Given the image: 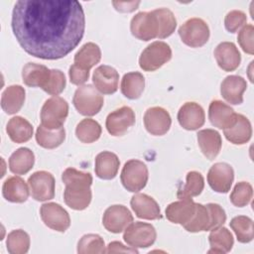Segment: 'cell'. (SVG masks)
Here are the masks:
<instances>
[{
	"mask_svg": "<svg viewBox=\"0 0 254 254\" xmlns=\"http://www.w3.org/2000/svg\"><path fill=\"white\" fill-rule=\"evenodd\" d=\"M85 18L73 0H20L12 12V30L23 50L43 60H58L81 41Z\"/></svg>",
	"mask_w": 254,
	"mask_h": 254,
	"instance_id": "obj_1",
	"label": "cell"
},
{
	"mask_svg": "<svg viewBox=\"0 0 254 254\" xmlns=\"http://www.w3.org/2000/svg\"><path fill=\"white\" fill-rule=\"evenodd\" d=\"M72 103L81 115L93 116L101 110L104 99L95 86L84 84L75 90Z\"/></svg>",
	"mask_w": 254,
	"mask_h": 254,
	"instance_id": "obj_2",
	"label": "cell"
},
{
	"mask_svg": "<svg viewBox=\"0 0 254 254\" xmlns=\"http://www.w3.org/2000/svg\"><path fill=\"white\" fill-rule=\"evenodd\" d=\"M67 114V102L64 98L55 95L46 100L41 109L42 125L49 129H59L63 127Z\"/></svg>",
	"mask_w": 254,
	"mask_h": 254,
	"instance_id": "obj_3",
	"label": "cell"
},
{
	"mask_svg": "<svg viewBox=\"0 0 254 254\" xmlns=\"http://www.w3.org/2000/svg\"><path fill=\"white\" fill-rule=\"evenodd\" d=\"M172 58L170 46L162 41H156L145 48L139 58V65L145 71H154L168 63Z\"/></svg>",
	"mask_w": 254,
	"mask_h": 254,
	"instance_id": "obj_4",
	"label": "cell"
},
{
	"mask_svg": "<svg viewBox=\"0 0 254 254\" xmlns=\"http://www.w3.org/2000/svg\"><path fill=\"white\" fill-rule=\"evenodd\" d=\"M149 178L147 166L139 160H129L125 163L121 172V183L123 187L131 191L138 192L145 188Z\"/></svg>",
	"mask_w": 254,
	"mask_h": 254,
	"instance_id": "obj_5",
	"label": "cell"
},
{
	"mask_svg": "<svg viewBox=\"0 0 254 254\" xmlns=\"http://www.w3.org/2000/svg\"><path fill=\"white\" fill-rule=\"evenodd\" d=\"M92 181H71L65 183L64 192V202L74 210L85 209L92 197L90 186Z\"/></svg>",
	"mask_w": 254,
	"mask_h": 254,
	"instance_id": "obj_6",
	"label": "cell"
},
{
	"mask_svg": "<svg viewBox=\"0 0 254 254\" xmlns=\"http://www.w3.org/2000/svg\"><path fill=\"white\" fill-rule=\"evenodd\" d=\"M179 35L187 46L199 48L206 44L209 39V28L206 22L200 18L187 20L179 29Z\"/></svg>",
	"mask_w": 254,
	"mask_h": 254,
	"instance_id": "obj_7",
	"label": "cell"
},
{
	"mask_svg": "<svg viewBox=\"0 0 254 254\" xmlns=\"http://www.w3.org/2000/svg\"><path fill=\"white\" fill-rule=\"evenodd\" d=\"M157 237L155 227L146 222L137 221L131 223L124 231V241L134 248H147L151 246Z\"/></svg>",
	"mask_w": 254,
	"mask_h": 254,
	"instance_id": "obj_8",
	"label": "cell"
},
{
	"mask_svg": "<svg viewBox=\"0 0 254 254\" xmlns=\"http://www.w3.org/2000/svg\"><path fill=\"white\" fill-rule=\"evenodd\" d=\"M30 191L38 201H46L55 196V178L46 171H38L32 174L28 179Z\"/></svg>",
	"mask_w": 254,
	"mask_h": 254,
	"instance_id": "obj_9",
	"label": "cell"
},
{
	"mask_svg": "<svg viewBox=\"0 0 254 254\" xmlns=\"http://www.w3.org/2000/svg\"><path fill=\"white\" fill-rule=\"evenodd\" d=\"M40 214L43 222L56 231L64 232L70 225V218L67 211L59 203H44L41 206Z\"/></svg>",
	"mask_w": 254,
	"mask_h": 254,
	"instance_id": "obj_10",
	"label": "cell"
},
{
	"mask_svg": "<svg viewBox=\"0 0 254 254\" xmlns=\"http://www.w3.org/2000/svg\"><path fill=\"white\" fill-rule=\"evenodd\" d=\"M132 35L142 41H150L158 36V23L154 11L139 12L131 20Z\"/></svg>",
	"mask_w": 254,
	"mask_h": 254,
	"instance_id": "obj_11",
	"label": "cell"
},
{
	"mask_svg": "<svg viewBox=\"0 0 254 254\" xmlns=\"http://www.w3.org/2000/svg\"><path fill=\"white\" fill-rule=\"evenodd\" d=\"M133 222V215L130 210L122 204L109 206L103 214L102 224L112 233H120Z\"/></svg>",
	"mask_w": 254,
	"mask_h": 254,
	"instance_id": "obj_12",
	"label": "cell"
},
{
	"mask_svg": "<svg viewBox=\"0 0 254 254\" xmlns=\"http://www.w3.org/2000/svg\"><path fill=\"white\" fill-rule=\"evenodd\" d=\"M234 180L232 167L227 163H216L207 173V183L216 192L225 193L230 190Z\"/></svg>",
	"mask_w": 254,
	"mask_h": 254,
	"instance_id": "obj_13",
	"label": "cell"
},
{
	"mask_svg": "<svg viewBox=\"0 0 254 254\" xmlns=\"http://www.w3.org/2000/svg\"><path fill=\"white\" fill-rule=\"evenodd\" d=\"M135 124V113L129 106H122L108 114L105 126L109 134L122 136Z\"/></svg>",
	"mask_w": 254,
	"mask_h": 254,
	"instance_id": "obj_14",
	"label": "cell"
},
{
	"mask_svg": "<svg viewBox=\"0 0 254 254\" xmlns=\"http://www.w3.org/2000/svg\"><path fill=\"white\" fill-rule=\"evenodd\" d=\"M172 124L170 113L163 107L155 106L146 110L144 114V125L146 130L156 136L166 134Z\"/></svg>",
	"mask_w": 254,
	"mask_h": 254,
	"instance_id": "obj_15",
	"label": "cell"
},
{
	"mask_svg": "<svg viewBox=\"0 0 254 254\" xmlns=\"http://www.w3.org/2000/svg\"><path fill=\"white\" fill-rule=\"evenodd\" d=\"M92 81L99 92L103 94H112L118 89L119 73L114 67L102 64L96 67L93 71Z\"/></svg>",
	"mask_w": 254,
	"mask_h": 254,
	"instance_id": "obj_16",
	"label": "cell"
},
{
	"mask_svg": "<svg viewBox=\"0 0 254 254\" xmlns=\"http://www.w3.org/2000/svg\"><path fill=\"white\" fill-rule=\"evenodd\" d=\"M178 121L186 130H196L204 124V110L198 103L186 102L178 112Z\"/></svg>",
	"mask_w": 254,
	"mask_h": 254,
	"instance_id": "obj_17",
	"label": "cell"
},
{
	"mask_svg": "<svg viewBox=\"0 0 254 254\" xmlns=\"http://www.w3.org/2000/svg\"><path fill=\"white\" fill-rule=\"evenodd\" d=\"M213 54L218 66L225 71H232L240 64V53L232 42H222L218 44Z\"/></svg>",
	"mask_w": 254,
	"mask_h": 254,
	"instance_id": "obj_18",
	"label": "cell"
},
{
	"mask_svg": "<svg viewBox=\"0 0 254 254\" xmlns=\"http://www.w3.org/2000/svg\"><path fill=\"white\" fill-rule=\"evenodd\" d=\"M130 204L133 211L139 218L155 220L162 217L158 202L148 194H134L130 200Z\"/></svg>",
	"mask_w": 254,
	"mask_h": 254,
	"instance_id": "obj_19",
	"label": "cell"
},
{
	"mask_svg": "<svg viewBox=\"0 0 254 254\" xmlns=\"http://www.w3.org/2000/svg\"><path fill=\"white\" fill-rule=\"evenodd\" d=\"M247 88L246 80L240 75L226 76L220 85L222 97L230 104H241L243 102V93Z\"/></svg>",
	"mask_w": 254,
	"mask_h": 254,
	"instance_id": "obj_20",
	"label": "cell"
},
{
	"mask_svg": "<svg viewBox=\"0 0 254 254\" xmlns=\"http://www.w3.org/2000/svg\"><path fill=\"white\" fill-rule=\"evenodd\" d=\"M237 113L220 100H213L208 107V118L211 124L219 129H226L230 127L236 119Z\"/></svg>",
	"mask_w": 254,
	"mask_h": 254,
	"instance_id": "obj_21",
	"label": "cell"
},
{
	"mask_svg": "<svg viewBox=\"0 0 254 254\" xmlns=\"http://www.w3.org/2000/svg\"><path fill=\"white\" fill-rule=\"evenodd\" d=\"M194 211L195 202L191 198H183L167 206L166 217L173 223L184 225L190 220Z\"/></svg>",
	"mask_w": 254,
	"mask_h": 254,
	"instance_id": "obj_22",
	"label": "cell"
},
{
	"mask_svg": "<svg viewBox=\"0 0 254 254\" xmlns=\"http://www.w3.org/2000/svg\"><path fill=\"white\" fill-rule=\"evenodd\" d=\"M225 138L235 145L247 143L252 135V127L248 118L242 114H237L235 122L228 128L223 129Z\"/></svg>",
	"mask_w": 254,
	"mask_h": 254,
	"instance_id": "obj_23",
	"label": "cell"
},
{
	"mask_svg": "<svg viewBox=\"0 0 254 254\" xmlns=\"http://www.w3.org/2000/svg\"><path fill=\"white\" fill-rule=\"evenodd\" d=\"M120 166V161L112 152L103 151L95 158V174L102 180H112L116 177Z\"/></svg>",
	"mask_w": 254,
	"mask_h": 254,
	"instance_id": "obj_24",
	"label": "cell"
},
{
	"mask_svg": "<svg viewBox=\"0 0 254 254\" xmlns=\"http://www.w3.org/2000/svg\"><path fill=\"white\" fill-rule=\"evenodd\" d=\"M197 143L202 154L208 160H213L219 154L222 146L220 134L213 129H203L198 131Z\"/></svg>",
	"mask_w": 254,
	"mask_h": 254,
	"instance_id": "obj_25",
	"label": "cell"
},
{
	"mask_svg": "<svg viewBox=\"0 0 254 254\" xmlns=\"http://www.w3.org/2000/svg\"><path fill=\"white\" fill-rule=\"evenodd\" d=\"M2 193L6 200L21 203L28 199L29 189L22 178L10 177L3 184Z\"/></svg>",
	"mask_w": 254,
	"mask_h": 254,
	"instance_id": "obj_26",
	"label": "cell"
},
{
	"mask_svg": "<svg viewBox=\"0 0 254 254\" xmlns=\"http://www.w3.org/2000/svg\"><path fill=\"white\" fill-rule=\"evenodd\" d=\"M25 89L21 85H10L2 93L1 107L7 114H15L22 108L25 101Z\"/></svg>",
	"mask_w": 254,
	"mask_h": 254,
	"instance_id": "obj_27",
	"label": "cell"
},
{
	"mask_svg": "<svg viewBox=\"0 0 254 254\" xmlns=\"http://www.w3.org/2000/svg\"><path fill=\"white\" fill-rule=\"evenodd\" d=\"M51 69L46 65L28 63L24 65L22 70V78L26 85L31 87H43L49 79Z\"/></svg>",
	"mask_w": 254,
	"mask_h": 254,
	"instance_id": "obj_28",
	"label": "cell"
},
{
	"mask_svg": "<svg viewBox=\"0 0 254 254\" xmlns=\"http://www.w3.org/2000/svg\"><path fill=\"white\" fill-rule=\"evenodd\" d=\"M6 131L13 142L20 144L29 141L33 136L34 130L32 124L27 119L15 116L8 121Z\"/></svg>",
	"mask_w": 254,
	"mask_h": 254,
	"instance_id": "obj_29",
	"label": "cell"
},
{
	"mask_svg": "<svg viewBox=\"0 0 254 254\" xmlns=\"http://www.w3.org/2000/svg\"><path fill=\"white\" fill-rule=\"evenodd\" d=\"M35 155L29 148L17 149L9 158V169L13 174L25 175L34 166Z\"/></svg>",
	"mask_w": 254,
	"mask_h": 254,
	"instance_id": "obj_30",
	"label": "cell"
},
{
	"mask_svg": "<svg viewBox=\"0 0 254 254\" xmlns=\"http://www.w3.org/2000/svg\"><path fill=\"white\" fill-rule=\"evenodd\" d=\"M145 87V78L138 71L127 72L121 80V92L129 99H137L141 96Z\"/></svg>",
	"mask_w": 254,
	"mask_h": 254,
	"instance_id": "obj_31",
	"label": "cell"
},
{
	"mask_svg": "<svg viewBox=\"0 0 254 254\" xmlns=\"http://www.w3.org/2000/svg\"><path fill=\"white\" fill-rule=\"evenodd\" d=\"M208 241L211 247L208 253H227L232 249L234 242L231 232L222 226L211 230Z\"/></svg>",
	"mask_w": 254,
	"mask_h": 254,
	"instance_id": "obj_32",
	"label": "cell"
},
{
	"mask_svg": "<svg viewBox=\"0 0 254 254\" xmlns=\"http://www.w3.org/2000/svg\"><path fill=\"white\" fill-rule=\"evenodd\" d=\"M65 139V131L64 127L59 129H49L42 124L37 128V143L46 149H55L59 147Z\"/></svg>",
	"mask_w": 254,
	"mask_h": 254,
	"instance_id": "obj_33",
	"label": "cell"
},
{
	"mask_svg": "<svg viewBox=\"0 0 254 254\" xmlns=\"http://www.w3.org/2000/svg\"><path fill=\"white\" fill-rule=\"evenodd\" d=\"M100 59V48L96 44L89 42L84 44L74 55V64H77L86 69H90L93 65L99 63Z\"/></svg>",
	"mask_w": 254,
	"mask_h": 254,
	"instance_id": "obj_34",
	"label": "cell"
},
{
	"mask_svg": "<svg viewBox=\"0 0 254 254\" xmlns=\"http://www.w3.org/2000/svg\"><path fill=\"white\" fill-rule=\"evenodd\" d=\"M204 188V180L200 173L191 171L187 174V182L178 190L177 196L180 199L191 198L201 193Z\"/></svg>",
	"mask_w": 254,
	"mask_h": 254,
	"instance_id": "obj_35",
	"label": "cell"
},
{
	"mask_svg": "<svg viewBox=\"0 0 254 254\" xmlns=\"http://www.w3.org/2000/svg\"><path fill=\"white\" fill-rule=\"evenodd\" d=\"M158 23L159 39H164L171 36L177 27V20L174 13L168 8H159L153 10Z\"/></svg>",
	"mask_w": 254,
	"mask_h": 254,
	"instance_id": "obj_36",
	"label": "cell"
},
{
	"mask_svg": "<svg viewBox=\"0 0 254 254\" xmlns=\"http://www.w3.org/2000/svg\"><path fill=\"white\" fill-rule=\"evenodd\" d=\"M101 131V126L97 121L91 118H85L76 125L75 135L79 141L88 144L98 140Z\"/></svg>",
	"mask_w": 254,
	"mask_h": 254,
	"instance_id": "obj_37",
	"label": "cell"
},
{
	"mask_svg": "<svg viewBox=\"0 0 254 254\" xmlns=\"http://www.w3.org/2000/svg\"><path fill=\"white\" fill-rule=\"evenodd\" d=\"M230 227L234 231L237 240L241 243H248L254 237L253 220L245 215H238L231 219Z\"/></svg>",
	"mask_w": 254,
	"mask_h": 254,
	"instance_id": "obj_38",
	"label": "cell"
},
{
	"mask_svg": "<svg viewBox=\"0 0 254 254\" xmlns=\"http://www.w3.org/2000/svg\"><path fill=\"white\" fill-rule=\"evenodd\" d=\"M6 245L11 254H25L30 248V236L22 229L12 230L7 236Z\"/></svg>",
	"mask_w": 254,
	"mask_h": 254,
	"instance_id": "obj_39",
	"label": "cell"
},
{
	"mask_svg": "<svg viewBox=\"0 0 254 254\" xmlns=\"http://www.w3.org/2000/svg\"><path fill=\"white\" fill-rule=\"evenodd\" d=\"M209 225V213L205 205L195 203V211L189 222L183 226L189 232L207 231Z\"/></svg>",
	"mask_w": 254,
	"mask_h": 254,
	"instance_id": "obj_40",
	"label": "cell"
},
{
	"mask_svg": "<svg viewBox=\"0 0 254 254\" xmlns=\"http://www.w3.org/2000/svg\"><path fill=\"white\" fill-rule=\"evenodd\" d=\"M105 252L104 240L98 234H85L77 243V253L79 254H101Z\"/></svg>",
	"mask_w": 254,
	"mask_h": 254,
	"instance_id": "obj_41",
	"label": "cell"
},
{
	"mask_svg": "<svg viewBox=\"0 0 254 254\" xmlns=\"http://www.w3.org/2000/svg\"><path fill=\"white\" fill-rule=\"evenodd\" d=\"M252 195V186L247 182H239L235 185L230 194V201L235 206L243 207L250 202Z\"/></svg>",
	"mask_w": 254,
	"mask_h": 254,
	"instance_id": "obj_42",
	"label": "cell"
},
{
	"mask_svg": "<svg viewBox=\"0 0 254 254\" xmlns=\"http://www.w3.org/2000/svg\"><path fill=\"white\" fill-rule=\"evenodd\" d=\"M65 76L64 73L60 69H51V73L49 79L42 87L47 93L51 95H58L60 94L65 87Z\"/></svg>",
	"mask_w": 254,
	"mask_h": 254,
	"instance_id": "obj_43",
	"label": "cell"
},
{
	"mask_svg": "<svg viewBox=\"0 0 254 254\" xmlns=\"http://www.w3.org/2000/svg\"><path fill=\"white\" fill-rule=\"evenodd\" d=\"M254 27L251 24L244 25L240 30L237 40L242 50L249 55L254 54Z\"/></svg>",
	"mask_w": 254,
	"mask_h": 254,
	"instance_id": "obj_44",
	"label": "cell"
},
{
	"mask_svg": "<svg viewBox=\"0 0 254 254\" xmlns=\"http://www.w3.org/2000/svg\"><path fill=\"white\" fill-rule=\"evenodd\" d=\"M247 17L244 12L240 10H232L225 16L224 26L229 33H235L239 28L245 25Z\"/></svg>",
	"mask_w": 254,
	"mask_h": 254,
	"instance_id": "obj_45",
	"label": "cell"
},
{
	"mask_svg": "<svg viewBox=\"0 0 254 254\" xmlns=\"http://www.w3.org/2000/svg\"><path fill=\"white\" fill-rule=\"evenodd\" d=\"M209 213V225L208 230L215 229L221 226L226 220V214L224 209L217 203H208L205 205Z\"/></svg>",
	"mask_w": 254,
	"mask_h": 254,
	"instance_id": "obj_46",
	"label": "cell"
},
{
	"mask_svg": "<svg viewBox=\"0 0 254 254\" xmlns=\"http://www.w3.org/2000/svg\"><path fill=\"white\" fill-rule=\"evenodd\" d=\"M69 80L72 84L81 85L83 84L89 77V69H86L77 64H73L69 66L68 70Z\"/></svg>",
	"mask_w": 254,
	"mask_h": 254,
	"instance_id": "obj_47",
	"label": "cell"
},
{
	"mask_svg": "<svg viewBox=\"0 0 254 254\" xmlns=\"http://www.w3.org/2000/svg\"><path fill=\"white\" fill-rule=\"evenodd\" d=\"M106 253H138V250L131 246H124L121 242L113 241L107 246Z\"/></svg>",
	"mask_w": 254,
	"mask_h": 254,
	"instance_id": "obj_48",
	"label": "cell"
},
{
	"mask_svg": "<svg viewBox=\"0 0 254 254\" xmlns=\"http://www.w3.org/2000/svg\"><path fill=\"white\" fill-rule=\"evenodd\" d=\"M114 8L123 13H129L135 11L140 5V1H112Z\"/></svg>",
	"mask_w": 254,
	"mask_h": 254,
	"instance_id": "obj_49",
	"label": "cell"
}]
</instances>
